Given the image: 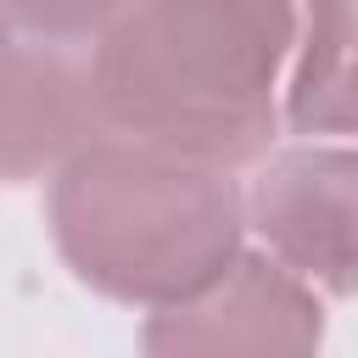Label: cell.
<instances>
[{
	"label": "cell",
	"instance_id": "cell-1",
	"mask_svg": "<svg viewBox=\"0 0 358 358\" xmlns=\"http://www.w3.org/2000/svg\"><path fill=\"white\" fill-rule=\"evenodd\" d=\"M285 50L291 0H123L90 73L106 129L229 168L274 140Z\"/></svg>",
	"mask_w": 358,
	"mask_h": 358
},
{
	"label": "cell",
	"instance_id": "cell-2",
	"mask_svg": "<svg viewBox=\"0 0 358 358\" xmlns=\"http://www.w3.org/2000/svg\"><path fill=\"white\" fill-rule=\"evenodd\" d=\"M246 196L229 168L106 129L56 168L50 224L78 280L106 296L173 308L235 263Z\"/></svg>",
	"mask_w": 358,
	"mask_h": 358
},
{
	"label": "cell",
	"instance_id": "cell-3",
	"mask_svg": "<svg viewBox=\"0 0 358 358\" xmlns=\"http://www.w3.org/2000/svg\"><path fill=\"white\" fill-rule=\"evenodd\" d=\"M246 218L296 280L358 291V145H291L246 185Z\"/></svg>",
	"mask_w": 358,
	"mask_h": 358
},
{
	"label": "cell",
	"instance_id": "cell-4",
	"mask_svg": "<svg viewBox=\"0 0 358 358\" xmlns=\"http://www.w3.org/2000/svg\"><path fill=\"white\" fill-rule=\"evenodd\" d=\"M313 347L319 302L274 257H235L207 291L145 324V358H313Z\"/></svg>",
	"mask_w": 358,
	"mask_h": 358
},
{
	"label": "cell",
	"instance_id": "cell-5",
	"mask_svg": "<svg viewBox=\"0 0 358 358\" xmlns=\"http://www.w3.org/2000/svg\"><path fill=\"white\" fill-rule=\"evenodd\" d=\"M106 134V106L90 56H67V39L11 34L6 50V173L28 185L39 168H62Z\"/></svg>",
	"mask_w": 358,
	"mask_h": 358
},
{
	"label": "cell",
	"instance_id": "cell-6",
	"mask_svg": "<svg viewBox=\"0 0 358 358\" xmlns=\"http://www.w3.org/2000/svg\"><path fill=\"white\" fill-rule=\"evenodd\" d=\"M285 117L308 140L358 134V0H302V45Z\"/></svg>",
	"mask_w": 358,
	"mask_h": 358
},
{
	"label": "cell",
	"instance_id": "cell-7",
	"mask_svg": "<svg viewBox=\"0 0 358 358\" xmlns=\"http://www.w3.org/2000/svg\"><path fill=\"white\" fill-rule=\"evenodd\" d=\"M123 11V0H6V17H11V34H28V39H84V34H101L112 17Z\"/></svg>",
	"mask_w": 358,
	"mask_h": 358
}]
</instances>
